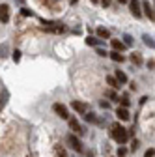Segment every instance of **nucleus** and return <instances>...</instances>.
Segmentation results:
<instances>
[{
  "instance_id": "nucleus-22",
  "label": "nucleus",
  "mask_w": 155,
  "mask_h": 157,
  "mask_svg": "<svg viewBox=\"0 0 155 157\" xmlns=\"http://www.w3.org/2000/svg\"><path fill=\"white\" fill-rule=\"evenodd\" d=\"M123 43H125L127 47H131V45H133V37H131L129 34H125V36H123Z\"/></svg>"
},
{
  "instance_id": "nucleus-6",
  "label": "nucleus",
  "mask_w": 155,
  "mask_h": 157,
  "mask_svg": "<svg viewBox=\"0 0 155 157\" xmlns=\"http://www.w3.org/2000/svg\"><path fill=\"white\" fill-rule=\"evenodd\" d=\"M71 109H73L75 112H79V114L88 112V105H86L84 101H73V103H71Z\"/></svg>"
},
{
  "instance_id": "nucleus-23",
  "label": "nucleus",
  "mask_w": 155,
  "mask_h": 157,
  "mask_svg": "<svg viewBox=\"0 0 155 157\" xmlns=\"http://www.w3.org/2000/svg\"><path fill=\"white\" fill-rule=\"evenodd\" d=\"M107 95L110 97V99H112V101H120V97H118V95H116V92H114V90H110V92H107Z\"/></svg>"
},
{
  "instance_id": "nucleus-8",
  "label": "nucleus",
  "mask_w": 155,
  "mask_h": 157,
  "mask_svg": "<svg viewBox=\"0 0 155 157\" xmlns=\"http://www.w3.org/2000/svg\"><path fill=\"white\" fill-rule=\"evenodd\" d=\"M142 13H144L146 17H149L151 21H155V11H153V8H151L149 2H142Z\"/></svg>"
},
{
  "instance_id": "nucleus-5",
  "label": "nucleus",
  "mask_w": 155,
  "mask_h": 157,
  "mask_svg": "<svg viewBox=\"0 0 155 157\" xmlns=\"http://www.w3.org/2000/svg\"><path fill=\"white\" fill-rule=\"evenodd\" d=\"M52 110L60 116V118H64V120H67V118H69L67 109H66V105H62V103H54V105H52Z\"/></svg>"
},
{
  "instance_id": "nucleus-28",
  "label": "nucleus",
  "mask_w": 155,
  "mask_h": 157,
  "mask_svg": "<svg viewBox=\"0 0 155 157\" xmlns=\"http://www.w3.org/2000/svg\"><path fill=\"white\" fill-rule=\"evenodd\" d=\"M97 54H99V56H107L108 52H107V51H103L101 47H97Z\"/></svg>"
},
{
  "instance_id": "nucleus-3",
  "label": "nucleus",
  "mask_w": 155,
  "mask_h": 157,
  "mask_svg": "<svg viewBox=\"0 0 155 157\" xmlns=\"http://www.w3.org/2000/svg\"><path fill=\"white\" fill-rule=\"evenodd\" d=\"M129 10L134 17H140L142 15V4L138 2V0H129Z\"/></svg>"
},
{
  "instance_id": "nucleus-32",
  "label": "nucleus",
  "mask_w": 155,
  "mask_h": 157,
  "mask_svg": "<svg viewBox=\"0 0 155 157\" xmlns=\"http://www.w3.org/2000/svg\"><path fill=\"white\" fill-rule=\"evenodd\" d=\"M101 107H103V109H108V107H110V103H108V101H101Z\"/></svg>"
},
{
  "instance_id": "nucleus-27",
  "label": "nucleus",
  "mask_w": 155,
  "mask_h": 157,
  "mask_svg": "<svg viewBox=\"0 0 155 157\" xmlns=\"http://www.w3.org/2000/svg\"><path fill=\"white\" fill-rule=\"evenodd\" d=\"M125 153H127L125 148H118V155H120V157H125Z\"/></svg>"
},
{
  "instance_id": "nucleus-30",
  "label": "nucleus",
  "mask_w": 155,
  "mask_h": 157,
  "mask_svg": "<svg viewBox=\"0 0 155 157\" xmlns=\"http://www.w3.org/2000/svg\"><path fill=\"white\" fill-rule=\"evenodd\" d=\"M6 49H8L6 45H2V47H0V56H6V54H4V52H6Z\"/></svg>"
},
{
  "instance_id": "nucleus-7",
  "label": "nucleus",
  "mask_w": 155,
  "mask_h": 157,
  "mask_svg": "<svg viewBox=\"0 0 155 157\" xmlns=\"http://www.w3.org/2000/svg\"><path fill=\"white\" fill-rule=\"evenodd\" d=\"M8 21H9V6L0 4V23H8Z\"/></svg>"
},
{
  "instance_id": "nucleus-13",
  "label": "nucleus",
  "mask_w": 155,
  "mask_h": 157,
  "mask_svg": "<svg viewBox=\"0 0 155 157\" xmlns=\"http://www.w3.org/2000/svg\"><path fill=\"white\" fill-rule=\"evenodd\" d=\"M110 58H112L114 62H120V64L125 60V56H123V54H120L118 51H112V52H110Z\"/></svg>"
},
{
  "instance_id": "nucleus-31",
  "label": "nucleus",
  "mask_w": 155,
  "mask_h": 157,
  "mask_svg": "<svg viewBox=\"0 0 155 157\" xmlns=\"http://www.w3.org/2000/svg\"><path fill=\"white\" fill-rule=\"evenodd\" d=\"M99 2H101L103 6H110V2H112V0H99Z\"/></svg>"
},
{
  "instance_id": "nucleus-33",
  "label": "nucleus",
  "mask_w": 155,
  "mask_h": 157,
  "mask_svg": "<svg viewBox=\"0 0 155 157\" xmlns=\"http://www.w3.org/2000/svg\"><path fill=\"white\" fill-rule=\"evenodd\" d=\"M118 2H120V4H125V2H129V0H118Z\"/></svg>"
},
{
  "instance_id": "nucleus-9",
  "label": "nucleus",
  "mask_w": 155,
  "mask_h": 157,
  "mask_svg": "<svg viewBox=\"0 0 155 157\" xmlns=\"http://www.w3.org/2000/svg\"><path fill=\"white\" fill-rule=\"evenodd\" d=\"M69 127H71V129H73V133H77V135H82V133H84V129L81 127V124L77 122L75 118H69Z\"/></svg>"
},
{
  "instance_id": "nucleus-11",
  "label": "nucleus",
  "mask_w": 155,
  "mask_h": 157,
  "mask_svg": "<svg viewBox=\"0 0 155 157\" xmlns=\"http://www.w3.org/2000/svg\"><path fill=\"white\" fill-rule=\"evenodd\" d=\"M110 45H112V49H114V51H118V52H122V51L127 47L123 41H120V39H110Z\"/></svg>"
},
{
  "instance_id": "nucleus-17",
  "label": "nucleus",
  "mask_w": 155,
  "mask_h": 157,
  "mask_svg": "<svg viewBox=\"0 0 155 157\" xmlns=\"http://www.w3.org/2000/svg\"><path fill=\"white\" fill-rule=\"evenodd\" d=\"M142 39H144L146 47H149V49H155V41H153V37H149L148 34H144V36H142Z\"/></svg>"
},
{
  "instance_id": "nucleus-18",
  "label": "nucleus",
  "mask_w": 155,
  "mask_h": 157,
  "mask_svg": "<svg viewBox=\"0 0 155 157\" xmlns=\"http://www.w3.org/2000/svg\"><path fill=\"white\" fill-rule=\"evenodd\" d=\"M54 155H56V157H67V153H66V150H64L62 146H56V148H54Z\"/></svg>"
},
{
  "instance_id": "nucleus-2",
  "label": "nucleus",
  "mask_w": 155,
  "mask_h": 157,
  "mask_svg": "<svg viewBox=\"0 0 155 157\" xmlns=\"http://www.w3.org/2000/svg\"><path fill=\"white\" fill-rule=\"evenodd\" d=\"M43 25V30H49V32H54V34H62L66 30V26L62 23H52V21H41Z\"/></svg>"
},
{
  "instance_id": "nucleus-34",
  "label": "nucleus",
  "mask_w": 155,
  "mask_h": 157,
  "mask_svg": "<svg viewBox=\"0 0 155 157\" xmlns=\"http://www.w3.org/2000/svg\"><path fill=\"white\" fill-rule=\"evenodd\" d=\"M71 2H77V0H71Z\"/></svg>"
},
{
  "instance_id": "nucleus-4",
  "label": "nucleus",
  "mask_w": 155,
  "mask_h": 157,
  "mask_svg": "<svg viewBox=\"0 0 155 157\" xmlns=\"http://www.w3.org/2000/svg\"><path fill=\"white\" fill-rule=\"evenodd\" d=\"M67 142H69V146H71L75 151H82V142L77 139L73 133H71V135H67Z\"/></svg>"
},
{
  "instance_id": "nucleus-14",
  "label": "nucleus",
  "mask_w": 155,
  "mask_h": 157,
  "mask_svg": "<svg viewBox=\"0 0 155 157\" xmlns=\"http://www.w3.org/2000/svg\"><path fill=\"white\" fill-rule=\"evenodd\" d=\"M97 37H101V39H108V37H110V32H108L107 28L99 26V28H97Z\"/></svg>"
},
{
  "instance_id": "nucleus-15",
  "label": "nucleus",
  "mask_w": 155,
  "mask_h": 157,
  "mask_svg": "<svg viewBox=\"0 0 155 157\" xmlns=\"http://www.w3.org/2000/svg\"><path fill=\"white\" fill-rule=\"evenodd\" d=\"M114 77H116V81H118L120 84H123V82H127V75H125L123 71H120V69H118V71H116V75H114Z\"/></svg>"
},
{
  "instance_id": "nucleus-26",
  "label": "nucleus",
  "mask_w": 155,
  "mask_h": 157,
  "mask_svg": "<svg viewBox=\"0 0 155 157\" xmlns=\"http://www.w3.org/2000/svg\"><path fill=\"white\" fill-rule=\"evenodd\" d=\"M122 107H129V97H127V95L122 97Z\"/></svg>"
},
{
  "instance_id": "nucleus-12",
  "label": "nucleus",
  "mask_w": 155,
  "mask_h": 157,
  "mask_svg": "<svg viewBox=\"0 0 155 157\" xmlns=\"http://www.w3.org/2000/svg\"><path fill=\"white\" fill-rule=\"evenodd\" d=\"M86 43L92 45V47H99V45L103 43V39H101V37H92V36H88V37H86Z\"/></svg>"
},
{
  "instance_id": "nucleus-25",
  "label": "nucleus",
  "mask_w": 155,
  "mask_h": 157,
  "mask_svg": "<svg viewBox=\"0 0 155 157\" xmlns=\"http://www.w3.org/2000/svg\"><path fill=\"white\" fill-rule=\"evenodd\" d=\"M21 15H23V17H32V11H30L28 8H23V11H21Z\"/></svg>"
},
{
  "instance_id": "nucleus-29",
  "label": "nucleus",
  "mask_w": 155,
  "mask_h": 157,
  "mask_svg": "<svg viewBox=\"0 0 155 157\" xmlns=\"http://www.w3.org/2000/svg\"><path fill=\"white\" fill-rule=\"evenodd\" d=\"M153 155H155V150H148V151H146V155H144V157H153Z\"/></svg>"
},
{
  "instance_id": "nucleus-21",
  "label": "nucleus",
  "mask_w": 155,
  "mask_h": 157,
  "mask_svg": "<svg viewBox=\"0 0 155 157\" xmlns=\"http://www.w3.org/2000/svg\"><path fill=\"white\" fill-rule=\"evenodd\" d=\"M11 58H13V62H19V60H21V51L15 49V51L11 52Z\"/></svg>"
},
{
  "instance_id": "nucleus-19",
  "label": "nucleus",
  "mask_w": 155,
  "mask_h": 157,
  "mask_svg": "<svg viewBox=\"0 0 155 157\" xmlns=\"http://www.w3.org/2000/svg\"><path fill=\"white\" fill-rule=\"evenodd\" d=\"M84 120H86V122L95 124V122H97V118H95V114H93V112H84Z\"/></svg>"
},
{
  "instance_id": "nucleus-20",
  "label": "nucleus",
  "mask_w": 155,
  "mask_h": 157,
  "mask_svg": "<svg viewBox=\"0 0 155 157\" xmlns=\"http://www.w3.org/2000/svg\"><path fill=\"white\" fill-rule=\"evenodd\" d=\"M107 82H108L112 88H120V86H122L118 81H116V77H107Z\"/></svg>"
},
{
  "instance_id": "nucleus-1",
  "label": "nucleus",
  "mask_w": 155,
  "mask_h": 157,
  "mask_svg": "<svg viewBox=\"0 0 155 157\" xmlns=\"http://www.w3.org/2000/svg\"><path fill=\"white\" fill-rule=\"evenodd\" d=\"M110 135H112V139L118 142V144H123L127 139H129V135H127V129L120 124H112L110 127Z\"/></svg>"
},
{
  "instance_id": "nucleus-16",
  "label": "nucleus",
  "mask_w": 155,
  "mask_h": 157,
  "mask_svg": "<svg viewBox=\"0 0 155 157\" xmlns=\"http://www.w3.org/2000/svg\"><path fill=\"white\" fill-rule=\"evenodd\" d=\"M131 62H133L134 66H140V64H142V56H140V52H133V54H131Z\"/></svg>"
},
{
  "instance_id": "nucleus-10",
  "label": "nucleus",
  "mask_w": 155,
  "mask_h": 157,
  "mask_svg": "<svg viewBox=\"0 0 155 157\" xmlns=\"http://www.w3.org/2000/svg\"><path fill=\"white\" fill-rule=\"evenodd\" d=\"M116 116H118V118H120L122 122L129 120V110H127V107H120L118 110H116Z\"/></svg>"
},
{
  "instance_id": "nucleus-24",
  "label": "nucleus",
  "mask_w": 155,
  "mask_h": 157,
  "mask_svg": "<svg viewBox=\"0 0 155 157\" xmlns=\"http://www.w3.org/2000/svg\"><path fill=\"white\" fill-rule=\"evenodd\" d=\"M138 148H140V142H138V140H137V139H134V140H133V142H131V151H137V150H138Z\"/></svg>"
}]
</instances>
